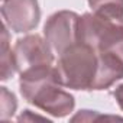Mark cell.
Returning a JSON list of instances; mask_svg holds the SVG:
<instances>
[{
  "mask_svg": "<svg viewBox=\"0 0 123 123\" xmlns=\"http://www.w3.org/2000/svg\"><path fill=\"white\" fill-rule=\"evenodd\" d=\"M61 87L58 71L52 65L25 70L19 77L22 97L29 104L54 117H65L75 107L74 96Z\"/></svg>",
  "mask_w": 123,
  "mask_h": 123,
  "instance_id": "cell-1",
  "label": "cell"
},
{
  "mask_svg": "<svg viewBox=\"0 0 123 123\" xmlns=\"http://www.w3.org/2000/svg\"><path fill=\"white\" fill-rule=\"evenodd\" d=\"M58 56L55 68L61 86L71 90L91 91L98 70L97 51L84 42H78Z\"/></svg>",
  "mask_w": 123,
  "mask_h": 123,
  "instance_id": "cell-2",
  "label": "cell"
},
{
  "mask_svg": "<svg viewBox=\"0 0 123 123\" xmlns=\"http://www.w3.org/2000/svg\"><path fill=\"white\" fill-rule=\"evenodd\" d=\"M80 15L71 10H59L46 19L43 36L58 55L80 42Z\"/></svg>",
  "mask_w": 123,
  "mask_h": 123,
  "instance_id": "cell-3",
  "label": "cell"
},
{
  "mask_svg": "<svg viewBox=\"0 0 123 123\" xmlns=\"http://www.w3.org/2000/svg\"><path fill=\"white\" fill-rule=\"evenodd\" d=\"M18 71L22 73L29 68L52 65L54 62V51L41 35H26L19 38L13 46Z\"/></svg>",
  "mask_w": 123,
  "mask_h": 123,
  "instance_id": "cell-4",
  "label": "cell"
},
{
  "mask_svg": "<svg viewBox=\"0 0 123 123\" xmlns=\"http://www.w3.org/2000/svg\"><path fill=\"white\" fill-rule=\"evenodd\" d=\"M0 12L5 25L15 33L31 32L41 20L38 0H3Z\"/></svg>",
  "mask_w": 123,
  "mask_h": 123,
  "instance_id": "cell-5",
  "label": "cell"
},
{
  "mask_svg": "<svg viewBox=\"0 0 123 123\" xmlns=\"http://www.w3.org/2000/svg\"><path fill=\"white\" fill-rule=\"evenodd\" d=\"M9 28L3 25L2 29V49H0V65H2V81H7L18 73V64L12 46L9 45Z\"/></svg>",
  "mask_w": 123,
  "mask_h": 123,
  "instance_id": "cell-6",
  "label": "cell"
},
{
  "mask_svg": "<svg viewBox=\"0 0 123 123\" xmlns=\"http://www.w3.org/2000/svg\"><path fill=\"white\" fill-rule=\"evenodd\" d=\"M18 109V100L16 96L7 90V87H0V119L9 120L13 117L15 111Z\"/></svg>",
  "mask_w": 123,
  "mask_h": 123,
  "instance_id": "cell-7",
  "label": "cell"
},
{
  "mask_svg": "<svg viewBox=\"0 0 123 123\" xmlns=\"http://www.w3.org/2000/svg\"><path fill=\"white\" fill-rule=\"evenodd\" d=\"M111 94H113V97H114L116 103L119 104L120 110L123 111V84H119V86L111 91Z\"/></svg>",
  "mask_w": 123,
  "mask_h": 123,
  "instance_id": "cell-8",
  "label": "cell"
},
{
  "mask_svg": "<svg viewBox=\"0 0 123 123\" xmlns=\"http://www.w3.org/2000/svg\"><path fill=\"white\" fill-rule=\"evenodd\" d=\"M110 3H123V0H88V5H90V7L93 10L100 7V6L110 5Z\"/></svg>",
  "mask_w": 123,
  "mask_h": 123,
  "instance_id": "cell-9",
  "label": "cell"
}]
</instances>
